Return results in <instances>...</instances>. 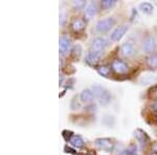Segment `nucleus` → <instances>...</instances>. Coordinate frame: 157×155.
Instances as JSON below:
<instances>
[{
  "label": "nucleus",
  "instance_id": "f257e3e1",
  "mask_svg": "<svg viewBox=\"0 0 157 155\" xmlns=\"http://www.w3.org/2000/svg\"><path fill=\"white\" fill-rule=\"evenodd\" d=\"M92 91L94 93V96L98 99V103L103 106L108 105L111 102V93L104 88L103 86L101 85H93L92 86Z\"/></svg>",
  "mask_w": 157,
  "mask_h": 155
},
{
  "label": "nucleus",
  "instance_id": "f03ea898",
  "mask_svg": "<svg viewBox=\"0 0 157 155\" xmlns=\"http://www.w3.org/2000/svg\"><path fill=\"white\" fill-rule=\"evenodd\" d=\"M114 24H115V19L112 18V17H109V18L100 20L97 23V25H95V29L98 33H106L112 29L114 26Z\"/></svg>",
  "mask_w": 157,
  "mask_h": 155
},
{
  "label": "nucleus",
  "instance_id": "7ed1b4c3",
  "mask_svg": "<svg viewBox=\"0 0 157 155\" xmlns=\"http://www.w3.org/2000/svg\"><path fill=\"white\" fill-rule=\"evenodd\" d=\"M108 41L105 39V38L102 37H98L94 38L91 42V47L90 50L91 52H104L105 48L108 46Z\"/></svg>",
  "mask_w": 157,
  "mask_h": 155
},
{
  "label": "nucleus",
  "instance_id": "20e7f679",
  "mask_svg": "<svg viewBox=\"0 0 157 155\" xmlns=\"http://www.w3.org/2000/svg\"><path fill=\"white\" fill-rule=\"evenodd\" d=\"M95 146L98 149L103 150L106 152H112L114 149V144L109 138H98L95 139Z\"/></svg>",
  "mask_w": 157,
  "mask_h": 155
},
{
  "label": "nucleus",
  "instance_id": "39448f33",
  "mask_svg": "<svg viewBox=\"0 0 157 155\" xmlns=\"http://www.w3.org/2000/svg\"><path fill=\"white\" fill-rule=\"evenodd\" d=\"M128 29H129V26L127 24H123V25L117 26L112 33H111V35H110L111 40H112V41H120L121 38L126 35V33L128 32Z\"/></svg>",
  "mask_w": 157,
  "mask_h": 155
},
{
  "label": "nucleus",
  "instance_id": "423d86ee",
  "mask_svg": "<svg viewBox=\"0 0 157 155\" xmlns=\"http://www.w3.org/2000/svg\"><path fill=\"white\" fill-rule=\"evenodd\" d=\"M156 48V39L153 36L149 35L143 42V50L147 54L153 52Z\"/></svg>",
  "mask_w": 157,
  "mask_h": 155
},
{
  "label": "nucleus",
  "instance_id": "0eeeda50",
  "mask_svg": "<svg viewBox=\"0 0 157 155\" xmlns=\"http://www.w3.org/2000/svg\"><path fill=\"white\" fill-rule=\"evenodd\" d=\"M70 48H71V41L70 39L66 36H62L59 40V49L60 54L65 56L70 52Z\"/></svg>",
  "mask_w": 157,
  "mask_h": 155
},
{
  "label": "nucleus",
  "instance_id": "6e6552de",
  "mask_svg": "<svg viewBox=\"0 0 157 155\" xmlns=\"http://www.w3.org/2000/svg\"><path fill=\"white\" fill-rule=\"evenodd\" d=\"M135 52H136L135 46H134V44L131 42H125L121 46V54L126 58L133 57V56L135 55Z\"/></svg>",
  "mask_w": 157,
  "mask_h": 155
},
{
  "label": "nucleus",
  "instance_id": "1a4fd4ad",
  "mask_svg": "<svg viewBox=\"0 0 157 155\" xmlns=\"http://www.w3.org/2000/svg\"><path fill=\"white\" fill-rule=\"evenodd\" d=\"M111 68L112 70L118 75H121V73H126L128 72V65L126 62L121 60H114L111 64Z\"/></svg>",
  "mask_w": 157,
  "mask_h": 155
},
{
  "label": "nucleus",
  "instance_id": "9d476101",
  "mask_svg": "<svg viewBox=\"0 0 157 155\" xmlns=\"http://www.w3.org/2000/svg\"><path fill=\"white\" fill-rule=\"evenodd\" d=\"M98 3H97V2H94V1H91L85 9V18L87 20L92 19L93 17L98 14Z\"/></svg>",
  "mask_w": 157,
  "mask_h": 155
},
{
  "label": "nucleus",
  "instance_id": "9b49d317",
  "mask_svg": "<svg viewBox=\"0 0 157 155\" xmlns=\"http://www.w3.org/2000/svg\"><path fill=\"white\" fill-rule=\"evenodd\" d=\"M134 136H135V138L137 139V141L141 147H145L149 143V141H150L148 134L144 130H141V129H136L134 131Z\"/></svg>",
  "mask_w": 157,
  "mask_h": 155
},
{
  "label": "nucleus",
  "instance_id": "f8f14e48",
  "mask_svg": "<svg viewBox=\"0 0 157 155\" xmlns=\"http://www.w3.org/2000/svg\"><path fill=\"white\" fill-rule=\"evenodd\" d=\"M103 52H88L87 57H86V62L89 65H94L100 61V59L102 58Z\"/></svg>",
  "mask_w": 157,
  "mask_h": 155
},
{
  "label": "nucleus",
  "instance_id": "ddd939ff",
  "mask_svg": "<svg viewBox=\"0 0 157 155\" xmlns=\"http://www.w3.org/2000/svg\"><path fill=\"white\" fill-rule=\"evenodd\" d=\"M85 26H86V22H85V20L82 18H75V19H73L71 22V29L73 32H75V33L82 32V30L85 29Z\"/></svg>",
  "mask_w": 157,
  "mask_h": 155
},
{
  "label": "nucleus",
  "instance_id": "4468645a",
  "mask_svg": "<svg viewBox=\"0 0 157 155\" xmlns=\"http://www.w3.org/2000/svg\"><path fill=\"white\" fill-rule=\"evenodd\" d=\"M80 99L83 103H90V102H92L93 99H94V93H93L92 89L86 88V89H84L81 92Z\"/></svg>",
  "mask_w": 157,
  "mask_h": 155
},
{
  "label": "nucleus",
  "instance_id": "2eb2a0df",
  "mask_svg": "<svg viewBox=\"0 0 157 155\" xmlns=\"http://www.w3.org/2000/svg\"><path fill=\"white\" fill-rule=\"evenodd\" d=\"M69 143L71 146L75 147V148L80 149L84 147V141H83V138L80 135H75V134H73L71 138L69 139Z\"/></svg>",
  "mask_w": 157,
  "mask_h": 155
},
{
  "label": "nucleus",
  "instance_id": "dca6fc26",
  "mask_svg": "<svg viewBox=\"0 0 157 155\" xmlns=\"http://www.w3.org/2000/svg\"><path fill=\"white\" fill-rule=\"evenodd\" d=\"M139 9H140V11L144 14H151L153 12L154 7L150 2H143V3L139 4Z\"/></svg>",
  "mask_w": 157,
  "mask_h": 155
},
{
  "label": "nucleus",
  "instance_id": "f3484780",
  "mask_svg": "<svg viewBox=\"0 0 157 155\" xmlns=\"http://www.w3.org/2000/svg\"><path fill=\"white\" fill-rule=\"evenodd\" d=\"M147 64L151 68L157 67V54H152L147 58Z\"/></svg>",
  "mask_w": 157,
  "mask_h": 155
},
{
  "label": "nucleus",
  "instance_id": "a211bd4d",
  "mask_svg": "<svg viewBox=\"0 0 157 155\" xmlns=\"http://www.w3.org/2000/svg\"><path fill=\"white\" fill-rule=\"evenodd\" d=\"M136 152H137V147L135 145H131L129 148L124 150L121 155H136Z\"/></svg>",
  "mask_w": 157,
  "mask_h": 155
},
{
  "label": "nucleus",
  "instance_id": "6ab92c4d",
  "mask_svg": "<svg viewBox=\"0 0 157 155\" xmlns=\"http://www.w3.org/2000/svg\"><path fill=\"white\" fill-rule=\"evenodd\" d=\"M97 70L101 76H103V77H108L111 72V69L109 67H107V66H100V67H98Z\"/></svg>",
  "mask_w": 157,
  "mask_h": 155
},
{
  "label": "nucleus",
  "instance_id": "aec40b11",
  "mask_svg": "<svg viewBox=\"0 0 157 155\" xmlns=\"http://www.w3.org/2000/svg\"><path fill=\"white\" fill-rule=\"evenodd\" d=\"M156 81V78L154 77V76H150V77H148V76H143V77L140 78V83L141 84H152L154 83Z\"/></svg>",
  "mask_w": 157,
  "mask_h": 155
},
{
  "label": "nucleus",
  "instance_id": "412c9836",
  "mask_svg": "<svg viewBox=\"0 0 157 155\" xmlns=\"http://www.w3.org/2000/svg\"><path fill=\"white\" fill-rule=\"evenodd\" d=\"M116 4L115 0H103L102 1V6L104 10H109L111 7H113Z\"/></svg>",
  "mask_w": 157,
  "mask_h": 155
},
{
  "label": "nucleus",
  "instance_id": "4be33fe9",
  "mask_svg": "<svg viewBox=\"0 0 157 155\" xmlns=\"http://www.w3.org/2000/svg\"><path fill=\"white\" fill-rule=\"evenodd\" d=\"M81 55H82V47H81L80 45H75L72 50V57L75 58V60H78V58L81 57Z\"/></svg>",
  "mask_w": 157,
  "mask_h": 155
},
{
  "label": "nucleus",
  "instance_id": "5701e85b",
  "mask_svg": "<svg viewBox=\"0 0 157 155\" xmlns=\"http://www.w3.org/2000/svg\"><path fill=\"white\" fill-rule=\"evenodd\" d=\"M72 6L75 7V9H81V7H83L85 6V1H83V0H78V1H73L72 2Z\"/></svg>",
  "mask_w": 157,
  "mask_h": 155
},
{
  "label": "nucleus",
  "instance_id": "b1692460",
  "mask_svg": "<svg viewBox=\"0 0 157 155\" xmlns=\"http://www.w3.org/2000/svg\"><path fill=\"white\" fill-rule=\"evenodd\" d=\"M65 20H66V12H65L64 10H62L60 13V24L61 25L64 24Z\"/></svg>",
  "mask_w": 157,
  "mask_h": 155
},
{
  "label": "nucleus",
  "instance_id": "393cba45",
  "mask_svg": "<svg viewBox=\"0 0 157 155\" xmlns=\"http://www.w3.org/2000/svg\"><path fill=\"white\" fill-rule=\"evenodd\" d=\"M152 151H153V153L157 154V143L153 144V146H152Z\"/></svg>",
  "mask_w": 157,
  "mask_h": 155
},
{
  "label": "nucleus",
  "instance_id": "a878e982",
  "mask_svg": "<svg viewBox=\"0 0 157 155\" xmlns=\"http://www.w3.org/2000/svg\"><path fill=\"white\" fill-rule=\"evenodd\" d=\"M151 108L153 109L154 111H157V101H155L153 104H152V105H151Z\"/></svg>",
  "mask_w": 157,
  "mask_h": 155
},
{
  "label": "nucleus",
  "instance_id": "bb28decb",
  "mask_svg": "<svg viewBox=\"0 0 157 155\" xmlns=\"http://www.w3.org/2000/svg\"><path fill=\"white\" fill-rule=\"evenodd\" d=\"M65 151H69V153H72V154H75V152L73 151L72 149H68V147H66V148H65Z\"/></svg>",
  "mask_w": 157,
  "mask_h": 155
},
{
  "label": "nucleus",
  "instance_id": "cd10ccee",
  "mask_svg": "<svg viewBox=\"0 0 157 155\" xmlns=\"http://www.w3.org/2000/svg\"><path fill=\"white\" fill-rule=\"evenodd\" d=\"M155 95H157V86H156V88H155Z\"/></svg>",
  "mask_w": 157,
  "mask_h": 155
},
{
  "label": "nucleus",
  "instance_id": "c85d7f7f",
  "mask_svg": "<svg viewBox=\"0 0 157 155\" xmlns=\"http://www.w3.org/2000/svg\"><path fill=\"white\" fill-rule=\"evenodd\" d=\"M85 155H92V154H85Z\"/></svg>",
  "mask_w": 157,
  "mask_h": 155
}]
</instances>
